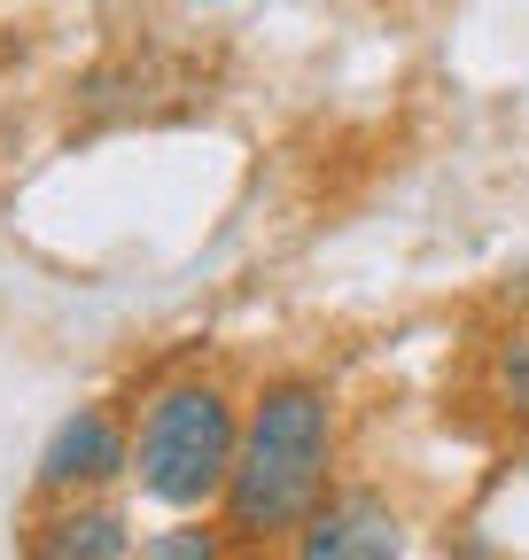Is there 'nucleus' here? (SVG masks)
I'll list each match as a JSON object with an SVG mask.
<instances>
[{"label": "nucleus", "mask_w": 529, "mask_h": 560, "mask_svg": "<svg viewBox=\"0 0 529 560\" xmlns=\"http://www.w3.org/2000/svg\"><path fill=\"white\" fill-rule=\"evenodd\" d=\"M343 482V405L319 374L281 366L242 397V444L219 499V529L234 552H281L304 514Z\"/></svg>", "instance_id": "nucleus-1"}, {"label": "nucleus", "mask_w": 529, "mask_h": 560, "mask_svg": "<svg viewBox=\"0 0 529 560\" xmlns=\"http://www.w3.org/2000/svg\"><path fill=\"white\" fill-rule=\"evenodd\" d=\"M242 444V397L234 382L187 366L149 382V397L132 405V490L156 514H219L226 475Z\"/></svg>", "instance_id": "nucleus-2"}, {"label": "nucleus", "mask_w": 529, "mask_h": 560, "mask_svg": "<svg viewBox=\"0 0 529 560\" xmlns=\"http://www.w3.org/2000/svg\"><path fill=\"white\" fill-rule=\"evenodd\" d=\"M132 475V412L94 397L79 412H62L39 459H32V506H71V499H109Z\"/></svg>", "instance_id": "nucleus-3"}, {"label": "nucleus", "mask_w": 529, "mask_h": 560, "mask_svg": "<svg viewBox=\"0 0 529 560\" xmlns=\"http://www.w3.org/2000/svg\"><path fill=\"white\" fill-rule=\"evenodd\" d=\"M405 552H413V522L381 482H336L281 545V560H405Z\"/></svg>", "instance_id": "nucleus-4"}, {"label": "nucleus", "mask_w": 529, "mask_h": 560, "mask_svg": "<svg viewBox=\"0 0 529 560\" xmlns=\"http://www.w3.org/2000/svg\"><path fill=\"white\" fill-rule=\"evenodd\" d=\"M16 552L24 560H132L141 537H132L117 499H71V506H32Z\"/></svg>", "instance_id": "nucleus-5"}, {"label": "nucleus", "mask_w": 529, "mask_h": 560, "mask_svg": "<svg viewBox=\"0 0 529 560\" xmlns=\"http://www.w3.org/2000/svg\"><path fill=\"white\" fill-rule=\"evenodd\" d=\"M483 397L498 405V420L529 429V319L498 327L491 350H483Z\"/></svg>", "instance_id": "nucleus-6"}, {"label": "nucleus", "mask_w": 529, "mask_h": 560, "mask_svg": "<svg viewBox=\"0 0 529 560\" xmlns=\"http://www.w3.org/2000/svg\"><path fill=\"white\" fill-rule=\"evenodd\" d=\"M132 560H242L234 537L219 529V514H172L156 537H141Z\"/></svg>", "instance_id": "nucleus-7"}, {"label": "nucleus", "mask_w": 529, "mask_h": 560, "mask_svg": "<svg viewBox=\"0 0 529 560\" xmlns=\"http://www.w3.org/2000/svg\"><path fill=\"white\" fill-rule=\"evenodd\" d=\"M444 560H506V552H498V545H491V537H483V529H459V537H451V552H444Z\"/></svg>", "instance_id": "nucleus-8"}, {"label": "nucleus", "mask_w": 529, "mask_h": 560, "mask_svg": "<svg viewBox=\"0 0 529 560\" xmlns=\"http://www.w3.org/2000/svg\"><path fill=\"white\" fill-rule=\"evenodd\" d=\"M514 467H521V475H529V444H521V459H514Z\"/></svg>", "instance_id": "nucleus-9"}]
</instances>
